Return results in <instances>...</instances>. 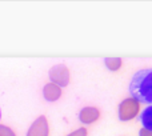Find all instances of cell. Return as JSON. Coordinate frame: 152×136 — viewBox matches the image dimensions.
I'll use <instances>...</instances> for the list:
<instances>
[{
	"label": "cell",
	"mask_w": 152,
	"mask_h": 136,
	"mask_svg": "<svg viewBox=\"0 0 152 136\" xmlns=\"http://www.w3.org/2000/svg\"><path fill=\"white\" fill-rule=\"evenodd\" d=\"M129 94L137 103L152 105V69H140L132 76Z\"/></svg>",
	"instance_id": "obj_1"
},
{
	"label": "cell",
	"mask_w": 152,
	"mask_h": 136,
	"mask_svg": "<svg viewBox=\"0 0 152 136\" xmlns=\"http://www.w3.org/2000/svg\"><path fill=\"white\" fill-rule=\"evenodd\" d=\"M139 104L135 99L129 97V99H126L119 104V119L121 121H127L134 119L135 116L139 112Z\"/></svg>",
	"instance_id": "obj_2"
},
{
	"label": "cell",
	"mask_w": 152,
	"mask_h": 136,
	"mask_svg": "<svg viewBox=\"0 0 152 136\" xmlns=\"http://www.w3.org/2000/svg\"><path fill=\"white\" fill-rule=\"evenodd\" d=\"M50 79L51 83L56 84L59 87H67L69 83V71L64 64L53 66L50 69Z\"/></svg>",
	"instance_id": "obj_3"
},
{
	"label": "cell",
	"mask_w": 152,
	"mask_h": 136,
	"mask_svg": "<svg viewBox=\"0 0 152 136\" xmlns=\"http://www.w3.org/2000/svg\"><path fill=\"white\" fill-rule=\"evenodd\" d=\"M50 128H48V121L45 116H39L29 127L27 136H48Z\"/></svg>",
	"instance_id": "obj_4"
},
{
	"label": "cell",
	"mask_w": 152,
	"mask_h": 136,
	"mask_svg": "<svg viewBox=\"0 0 152 136\" xmlns=\"http://www.w3.org/2000/svg\"><path fill=\"white\" fill-rule=\"evenodd\" d=\"M99 116H100L99 111H97V108H95V107H86L80 111V113H79V119H80V121L84 124L94 123V121H96L97 119H99Z\"/></svg>",
	"instance_id": "obj_5"
},
{
	"label": "cell",
	"mask_w": 152,
	"mask_h": 136,
	"mask_svg": "<svg viewBox=\"0 0 152 136\" xmlns=\"http://www.w3.org/2000/svg\"><path fill=\"white\" fill-rule=\"evenodd\" d=\"M61 95V89L59 86L53 83H50V84H45L44 88H43V96H44L45 100L48 102H55L60 97Z\"/></svg>",
	"instance_id": "obj_6"
},
{
	"label": "cell",
	"mask_w": 152,
	"mask_h": 136,
	"mask_svg": "<svg viewBox=\"0 0 152 136\" xmlns=\"http://www.w3.org/2000/svg\"><path fill=\"white\" fill-rule=\"evenodd\" d=\"M139 121H142L143 128L152 131V105L147 107L139 116Z\"/></svg>",
	"instance_id": "obj_7"
},
{
	"label": "cell",
	"mask_w": 152,
	"mask_h": 136,
	"mask_svg": "<svg viewBox=\"0 0 152 136\" xmlns=\"http://www.w3.org/2000/svg\"><path fill=\"white\" fill-rule=\"evenodd\" d=\"M104 63L108 69L111 71H118L121 67V59L120 58H105Z\"/></svg>",
	"instance_id": "obj_8"
},
{
	"label": "cell",
	"mask_w": 152,
	"mask_h": 136,
	"mask_svg": "<svg viewBox=\"0 0 152 136\" xmlns=\"http://www.w3.org/2000/svg\"><path fill=\"white\" fill-rule=\"evenodd\" d=\"M0 136H15L13 131L5 126H0Z\"/></svg>",
	"instance_id": "obj_9"
},
{
	"label": "cell",
	"mask_w": 152,
	"mask_h": 136,
	"mask_svg": "<svg viewBox=\"0 0 152 136\" xmlns=\"http://www.w3.org/2000/svg\"><path fill=\"white\" fill-rule=\"evenodd\" d=\"M68 136H87V129L86 128H79V129H76L75 132L69 134Z\"/></svg>",
	"instance_id": "obj_10"
},
{
	"label": "cell",
	"mask_w": 152,
	"mask_h": 136,
	"mask_svg": "<svg viewBox=\"0 0 152 136\" xmlns=\"http://www.w3.org/2000/svg\"><path fill=\"white\" fill-rule=\"evenodd\" d=\"M139 136H152V131L150 129H145V128H142L139 132Z\"/></svg>",
	"instance_id": "obj_11"
},
{
	"label": "cell",
	"mask_w": 152,
	"mask_h": 136,
	"mask_svg": "<svg viewBox=\"0 0 152 136\" xmlns=\"http://www.w3.org/2000/svg\"><path fill=\"white\" fill-rule=\"evenodd\" d=\"M0 118H1V112H0Z\"/></svg>",
	"instance_id": "obj_12"
}]
</instances>
